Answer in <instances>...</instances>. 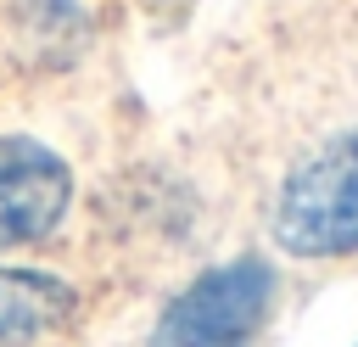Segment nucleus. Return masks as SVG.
Here are the masks:
<instances>
[{
  "instance_id": "nucleus-1",
  "label": "nucleus",
  "mask_w": 358,
  "mask_h": 347,
  "mask_svg": "<svg viewBox=\"0 0 358 347\" xmlns=\"http://www.w3.org/2000/svg\"><path fill=\"white\" fill-rule=\"evenodd\" d=\"M274 241L291 257L358 252V129L308 151L274 201Z\"/></svg>"
},
{
  "instance_id": "nucleus-2",
  "label": "nucleus",
  "mask_w": 358,
  "mask_h": 347,
  "mask_svg": "<svg viewBox=\"0 0 358 347\" xmlns=\"http://www.w3.org/2000/svg\"><path fill=\"white\" fill-rule=\"evenodd\" d=\"M274 302V269L235 257L190 280L151 330V347H252Z\"/></svg>"
},
{
  "instance_id": "nucleus-3",
  "label": "nucleus",
  "mask_w": 358,
  "mask_h": 347,
  "mask_svg": "<svg viewBox=\"0 0 358 347\" xmlns=\"http://www.w3.org/2000/svg\"><path fill=\"white\" fill-rule=\"evenodd\" d=\"M67 196L73 179L50 146L28 134H0V252L50 235L67 213Z\"/></svg>"
},
{
  "instance_id": "nucleus-4",
  "label": "nucleus",
  "mask_w": 358,
  "mask_h": 347,
  "mask_svg": "<svg viewBox=\"0 0 358 347\" xmlns=\"http://www.w3.org/2000/svg\"><path fill=\"white\" fill-rule=\"evenodd\" d=\"M78 308L73 285L56 274H34V269H0V341L22 347L56 325H67V313Z\"/></svg>"
}]
</instances>
